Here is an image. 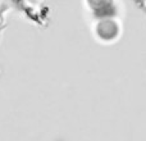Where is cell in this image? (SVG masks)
Wrapping results in <instances>:
<instances>
[{
  "label": "cell",
  "instance_id": "6da1fadb",
  "mask_svg": "<svg viewBox=\"0 0 146 141\" xmlns=\"http://www.w3.org/2000/svg\"><path fill=\"white\" fill-rule=\"evenodd\" d=\"M142 5H144V8H145V9H146V0H142Z\"/></svg>",
  "mask_w": 146,
  "mask_h": 141
},
{
  "label": "cell",
  "instance_id": "7a4b0ae2",
  "mask_svg": "<svg viewBox=\"0 0 146 141\" xmlns=\"http://www.w3.org/2000/svg\"><path fill=\"white\" fill-rule=\"evenodd\" d=\"M139 1H142V0H139Z\"/></svg>",
  "mask_w": 146,
  "mask_h": 141
}]
</instances>
